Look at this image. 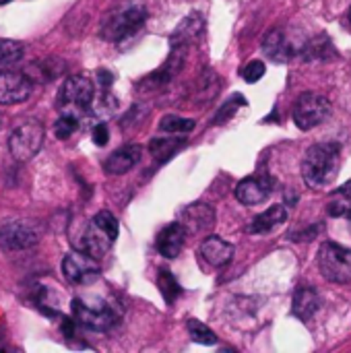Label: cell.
<instances>
[{
  "label": "cell",
  "mask_w": 351,
  "mask_h": 353,
  "mask_svg": "<svg viewBox=\"0 0 351 353\" xmlns=\"http://www.w3.org/2000/svg\"><path fill=\"white\" fill-rule=\"evenodd\" d=\"M323 277L331 283H351V248L335 242H325L317 256Z\"/></svg>",
  "instance_id": "3"
},
{
  "label": "cell",
  "mask_w": 351,
  "mask_h": 353,
  "mask_svg": "<svg viewBox=\"0 0 351 353\" xmlns=\"http://www.w3.org/2000/svg\"><path fill=\"white\" fill-rule=\"evenodd\" d=\"M273 192V180L269 176H248L236 186V199L246 205H261L265 203Z\"/></svg>",
  "instance_id": "11"
},
{
  "label": "cell",
  "mask_w": 351,
  "mask_h": 353,
  "mask_svg": "<svg viewBox=\"0 0 351 353\" xmlns=\"http://www.w3.org/2000/svg\"><path fill=\"white\" fill-rule=\"evenodd\" d=\"M145 19H147L145 6L126 4L108 14V19L103 21V25L99 29V35L106 41H122V39L130 37L132 33H137L143 27Z\"/></svg>",
  "instance_id": "2"
},
{
  "label": "cell",
  "mask_w": 351,
  "mask_h": 353,
  "mask_svg": "<svg viewBox=\"0 0 351 353\" xmlns=\"http://www.w3.org/2000/svg\"><path fill=\"white\" fill-rule=\"evenodd\" d=\"M97 79H99L101 87H110V85H112V74H110L108 70H99V72H97Z\"/></svg>",
  "instance_id": "34"
},
{
  "label": "cell",
  "mask_w": 351,
  "mask_h": 353,
  "mask_svg": "<svg viewBox=\"0 0 351 353\" xmlns=\"http://www.w3.org/2000/svg\"><path fill=\"white\" fill-rule=\"evenodd\" d=\"M242 77H244L246 83H257V81H261V79L265 77V62H261V60L248 62V64L244 66V70H242Z\"/></svg>",
  "instance_id": "30"
},
{
  "label": "cell",
  "mask_w": 351,
  "mask_h": 353,
  "mask_svg": "<svg viewBox=\"0 0 351 353\" xmlns=\"http://www.w3.org/2000/svg\"><path fill=\"white\" fill-rule=\"evenodd\" d=\"M321 232H323V225L317 223V225H312L310 230H302V232L290 234V240H296V242H310V240H314Z\"/></svg>",
  "instance_id": "31"
},
{
  "label": "cell",
  "mask_w": 351,
  "mask_h": 353,
  "mask_svg": "<svg viewBox=\"0 0 351 353\" xmlns=\"http://www.w3.org/2000/svg\"><path fill=\"white\" fill-rule=\"evenodd\" d=\"M199 254L211 267H225L234 259V246L230 242H225L223 238H219V236H209L201 244Z\"/></svg>",
  "instance_id": "16"
},
{
  "label": "cell",
  "mask_w": 351,
  "mask_h": 353,
  "mask_svg": "<svg viewBox=\"0 0 351 353\" xmlns=\"http://www.w3.org/2000/svg\"><path fill=\"white\" fill-rule=\"evenodd\" d=\"M327 48H331V41H329V37H319V39H312L308 46H306V50H304V54H306V58H321V60H325V50Z\"/></svg>",
  "instance_id": "29"
},
{
  "label": "cell",
  "mask_w": 351,
  "mask_h": 353,
  "mask_svg": "<svg viewBox=\"0 0 351 353\" xmlns=\"http://www.w3.org/2000/svg\"><path fill=\"white\" fill-rule=\"evenodd\" d=\"M141 147L139 145H126L118 151H114L106 161H103V170L110 176H122L126 172H130L139 161H141Z\"/></svg>",
  "instance_id": "15"
},
{
  "label": "cell",
  "mask_w": 351,
  "mask_h": 353,
  "mask_svg": "<svg viewBox=\"0 0 351 353\" xmlns=\"http://www.w3.org/2000/svg\"><path fill=\"white\" fill-rule=\"evenodd\" d=\"M341 170V147L337 143H317L302 159V178L310 188L331 186Z\"/></svg>",
  "instance_id": "1"
},
{
  "label": "cell",
  "mask_w": 351,
  "mask_h": 353,
  "mask_svg": "<svg viewBox=\"0 0 351 353\" xmlns=\"http://www.w3.org/2000/svg\"><path fill=\"white\" fill-rule=\"evenodd\" d=\"M91 139H93V143H95L97 147L108 145V141H110V130H108V126H106L103 122L95 124V126H93V132H91Z\"/></svg>",
  "instance_id": "32"
},
{
  "label": "cell",
  "mask_w": 351,
  "mask_h": 353,
  "mask_svg": "<svg viewBox=\"0 0 351 353\" xmlns=\"http://www.w3.org/2000/svg\"><path fill=\"white\" fill-rule=\"evenodd\" d=\"M350 23H351V6H350Z\"/></svg>",
  "instance_id": "36"
},
{
  "label": "cell",
  "mask_w": 351,
  "mask_h": 353,
  "mask_svg": "<svg viewBox=\"0 0 351 353\" xmlns=\"http://www.w3.org/2000/svg\"><path fill=\"white\" fill-rule=\"evenodd\" d=\"M186 327H188V335L192 337L194 343H201V345H215L217 343V335L207 325H203L201 321L190 319Z\"/></svg>",
  "instance_id": "23"
},
{
  "label": "cell",
  "mask_w": 351,
  "mask_h": 353,
  "mask_svg": "<svg viewBox=\"0 0 351 353\" xmlns=\"http://www.w3.org/2000/svg\"><path fill=\"white\" fill-rule=\"evenodd\" d=\"M112 244H114V240H112V236L95 221V219H91L87 225H85V232H83V236H81V240H79V250H83V252H87L89 256H93V259H103V254L112 248Z\"/></svg>",
  "instance_id": "12"
},
{
  "label": "cell",
  "mask_w": 351,
  "mask_h": 353,
  "mask_svg": "<svg viewBox=\"0 0 351 353\" xmlns=\"http://www.w3.org/2000/svg\"><path fill=\"white\" fill-rule=\"evenodd\" d=\"M184 240H186V230L182 228L180 221H174L157 234L155 248L161 256L176 259L184 248Z\"/></svg>",
  "instance_id": "14"
},
{
  "label": "cell",
  "mask_w": 351,
  "mask_h": 353,
  "mask_svg": "<svg viewBox=\"0 0 351 353\" xmlns=\"http://www.w3.org/2000/svg\"><path fill=\"white\" fill-rule=\"evenodd\" d=\"M8 2H10V0H0V6H2V4H8Z\"/></svg>",
  "instance_id": "35"
},
{
  "label": "cell",
  "mask_w": 351,
  "mask_h": 353,
  "mask_svg": "<svg viewBox=\"0 0 351 353\" xmlns=\"http://www.w3.org/2000/svg\"><path fill=\"white\" fill-rule=\"evenodd\" d=\"M157 285H159L161 296H163V300H166L168 304H172V302L182 294V290H180L178 281L174 279V275H172V273H168V271H163V269H161V273H159Z\"/></svg>",
  "instance_id": "25"
},
{
  "label": "cell",
  "mask_w": 351,
  "mask_h": 353,
  "mask_svg": "<svg viewBox=\"0 0 351 353\" xmlns=\"http://www.w3.org/2000/svg\"><path fill=\"white\" fill-rule=\"evenodd\" d=\"M263 52L273 60V62H288L294 56V46L283 33V29H271L265 39H263Z\"/></svg>",
  "instance_id": "18"
},
{
  "label": "cell",
  "mask_w": 351,
  "mask_h": 353,
  "mask_svg": "<svg viewBox=\"0 0 351 353\" xmlns=\"http://www.w3.org/2000/svg\"><path fill=\"white\" fill-rule=\"evenodd\" d=\"M43 137H46V130H43V124L39 120H25V122H19L10 137H8V149H10V155L17 159V161H29L33 159L41 145H43Z\"/></svg>",
  "instance_id": "4"
},
{
  "label": "cell",
  "mask_w": 351,
  "mask_h": 353,
  "mask_svg": "<svg viewBox=\"0 0 351 353\" xmlns=\"http://www.w3.org/2000/svg\"><path fill=\"white\" fill-rule=\"evenodd\" d=\"M335 194H337V196H341L345 203H350L351 205V180L350 182H345L339 190H335Z\"/></svg>",
  "instance_id": "33"
},
{
  "label": "cell",
  "mask_w": 351,
  "mask_h": 353,
  "mask_svg": "<svg viewBox=\"0 0 351 353\" xmlns=\"http://www.w3.org/2000/svg\"><path fill=\"white\" fill-rule=\"evenodd\" d=\"M72 314H74V321L79 325H83L91 331H108L118 321L116 312L101 300L89 302V300L74 298L72 300Z\"/></svg>",
  "instance_id": "7"
},
{
  "label": "cell",
  "mask_w": 351,
  "mask_h": 353,
  "mask_svg": "<svg viewBox=\"0 0 351 353\" xmlns=\"http://www.w3.org/2000/svg\"><path fill=\"white\" fill-rule=\"evenodd\" d=\"M321 308V296L312 285H300L294 294L292 302V314L304 323H308Z\"/></svg>",
  "instance_id": "17"
},
{
  "label": "cell",
  "mask_w": 351,
  "mask_h": 353,
  "mask_svg": "<svg viewBox=\"0 0 351 353\" xmlns=\"http://www.w3.org/2000/svg\"><path fill=\"white\" fill-rule=\"evenodd\" d=\"M180 223L186 230V234H203V232H209L213 228V223H215V211L207 203L188 205L182 211Z\"/></svg>",
  "instance_id": "13"
},
{
  "label": "cell",
  "mask_w": 351,
  "mask_h": 353,
  "mask_svg": "<svg viewBox=\"0 0 351 353\" xmlns=\"http://www.w3.org/2000/svg\"><path fill=\"white\" fill-rule=\"evenodd\" d=\"M23 56V46L14 39H0V72L17 64Z\"/></svg>",
  "instance_id": "21"
},
{
  "label": "cell",
  "mask_w": 351,
  "mask_h": 353,
  "mask_svg": "<svg viewBox=\"0 0 351 353\" xmlns=\"http://www.w3.org/2000/svg\"><path fill=\"white\" fill-rule=\"evenodd\" d=\"M77 128H79V118L74 114H62L58 118V122L54 124V134L64 141V139L72 137Z\"/></svg>",
  "instance_id": "26"
},
{
  "label": "cell",
  "mask_w": 351,
  "mask_h": 353,
  "mask_svg": "<svg viewBox=\"0 0 351 353\" xmlns=\"http://www.w3.org/2000/svg\"><path fill=\"white\" fill-rule=\"evenodd\" d=\"M197 122L190 118H180V116H163L159 122V130L163 132H190L194 130Z\"/></svg>",
  "instance_id": "24"
},
{
  "label": "cell",
  "mask_w": 351,
  "mask_h": 353,
  "mask_svg": "<svg viewBox=\"0 0 351 353\" xmlns=\"http://www.w3.org/2000/svg\"><path fill=\"white\" fill-rule=\"evenodd\" d=\"M331 112V101L325 95L306 91L294 103V122L300 130H312L329 120Z\"/></svg>",
  "instance_id": "6"
},
{
  "label": "cell",
  "mask_w": 351,
  "mask_h": 353,
  "mask_svg": "<svg viewBox=\"0 0 351 353\" xmlns=\"http://www.w3.org/2000/svg\"><path fill=\"white\" fill-rule=\"evenodd\" d=\"M240 105H246V99L242 97V95H234V97H230L223 105H221V110L217 112V116H215V124H223L225 120H230L236 112H238V108Z\"/></svg>",
  "instance_id": "27"
},
{
  "label": "cell",
  "mask_w": 351,
  "mask_h": 353,
  "mask_svg": "<svg viewBox=\"0 0 351 353\" xmlns=\"http://www.w3.org/2000/svg\"><path fill=\"white\" fill-rule=\"evenodd\" d=\"M62 275L70 285H89L99 279L101 269L97 259L83 250H72L62 259Z\"/></svg>",
  "instance_id": "8"
},
{
  "label": "cell",
  "mask_w": 351,
  "mask_h": 353,
  "mask_svg": "<svg viewBox=\"0 0 351 353\" xmlns=\"http://www.w3.org/2000/svg\"><path fill=\"white\" fill-rule=\"evenodd\" d=\"M39 236L41 232L33 221H10L0 228V246L6 250H25L35 246L39 242Z\"/></svg>",
  "instance_id": "9"
},
{
  "label": "cell",
  "mask_w": 351,
  "mask_h": 353,
  "mask_svg": "<svg viewBox=\"0 0 351 353\" xmlns=\"http://www.w3.org/2000/svg\"><path fill=\"white\" fill-rule=\"evenodd\" d=\"M110 236H112V240L116 242V238H118V234H120V225H118V219L110 213V211H99L95 217H93Z\"/></svg>",
  "instance_id": "28"
},
{
  "label": "cell",
  "mask_w": 351,
  "mask_h": 353,
  "mask_svg": "<svg viewBox=\"0 0 351 353\" xmlns=\"http://www.w3.org/2000/svg\"><path fill=\"white\" fill-rule=\"evenodd\" d=\"M182 145H184V139H153V141L149 143V151H151V155H155L157 161H166V159H170Z\"/></svg>",
  "instance_id": "20"
},
{
  "label": "cell",
  "mask_w": 351,
  "mask_h": 353,
  "mask_svg": "<svg viewBox=\"0 0 351 353\" xmlns=\"http://www.w3.org/2000/svg\"><path fill=\"white\" fill-rule=\"evenodd\" d=\"M93 95L95 89L91 79L85 74H72L64 81L58 93V108L62 110V114H74L77 118H81V114H85V110L91 105Z\"/></svg>",
  "instance_id": "5"
},
{
  "label": "cell",
  "mask_w": 351,
  "mask_h": 353,
  "mask_svg": "<svg viewBox=\"0 0 351 353\" xmlns=\"http://www.w3.org/2000/svg\"><path fill=\"white\" fill-rule=\"evenodd\" d=\"M201 31H203V21H201L197 14H192L190 19L182 21V25H180V27H178V31L174 33V41H172V46H174V43H178V41H182V46H184L186 41L194 39Z\"/></svg>",
  "instance_id": "22"
},
{
  "label": "cell",
  "mask_w": 351,
  "mask_h": 353,
  "mask_svg": "<svg viewBox=\"0 0 351 353\" xmlns=\"http://www.w3.org/2000/svg\"><path fill=\"white\" fill-rule=\"evenodd\" d=\"M285 221H288V209L283 205H273L271 209H267L265 213H261L252 219V223L248 225V232L250 234H269Z\"/></svg>",
  "instance_id": "19"
},
{
  "label": "cell",
  "mask_w": 351,
  "mask_h": 353,
  "mask_svg": "<svg viewBox=\"0 0 351 353\" xmlns=\"http://www.w3.org/2000/svg\"><path fill=\"white\" fill-rule=\"evenodd\" d=\"M33 93V81L23 72H0V105L21 103Z\"/></svg>",
  "instance_id": "10"
}]
</instances>
